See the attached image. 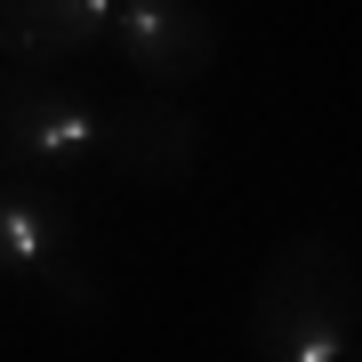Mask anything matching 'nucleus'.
<instances>
[{
	"label": "nucleus",
	"instance_id": "nucleus-5",
	"mask_svg": "<svg viewBox=\"0 0 362 362\" xmlns=\"http://www.w3.org/2000/svg\"><path fill=\"white\" fill-rule=\"evenodd\" d=\"M113 40L145 89H169V97L209 81V65H218V16L202 0H121Z\"/></svg>",
	"mask_w": 362,
	"mask_h": 362
},
{
	"label": "nucleus",
	"instance_id": "nucleus-3",
	"mask_svg": "<svg viewBox=\"0 0 362 362\" xmlns=\"http://www.w3.org/2000/svg\"><path fill=\"white\" fill-rule=\"evenodd\" d=\"M81 161H97V105L49 73L0 65V177H65Z\"/></svg>",
	"mask_w": 362,
	"mask_h": 362
},
{
	"label": "nucleus",
	"instance_id": "nucleus-8",
	"mask_svg": "<svg viewBox=\"0 0 362 362\" xmlns=\"http://www.w3.org/2000/svg\"><path fill=\"white\" fill-rule=\"evenodd\" d=\"M346 362H362V354H346Z\"/></svg>",
	"mask_w": 362,
	"mask_h": 362
},
{
	"label": "nucleus",
	"instance_id": "nucleus-6",
	"mask_svg": "<svg viewBox=\"0 0 362 362\" xmlns=\"http://www.w3.org/2000/svg\"><path fill=\"white\" fill-rule=\"evenodd\" d=\"M121 0H0V65L57 73L73 57H89L97 40H113Z\"/></svg>",
	"mask_w": 362,
	"mask_h": 362
},
{
	"label": "nucleus",
	"instance_id": "nucleus-4",
	"mask_svg": "<svg viewBox=\"0 0 362 362\" xmlns=\"http://www.w3.org/2000/svg\"><path fill=\"white\" fill-rule=\"evenodd\" d=\"M202 145H209L202 113L177 105L169 89H137V97H121V105L97 113V161L113 177L145 185V194H177L202 169Z\"/></svg>",
	"mask_w": 362,
	"mask_h": 362
},
{
	"label": "nucleus",
	"instance_id": "nucleus-2",
	"mask_svg": "<svg viewBox=\"0 0 362 362\" xmlns=\"http://www.w3.org/2000/svg\"><path fill=\"white\" fill-rule=\"evenodd\" d=\"M0 282H33L65 314L105 306L89 282V258H81V226L49 194V177H0Z\"/></svg>",
	"mask_w": 362,
	"mask_h": 362
},
{
	"label": "nucleus",
	"instance_id": "nucleus-1",
	"mask_svg": "<svg viewBox=\"0 0 362 362\" xmlns=\"http://www.w3.org/2000/svg\"><path fill=\"white\" fill-rule=\"evenodd\" d=\"M354 258L338 233H290L250 290V354L258 362H346L354 354Z\"/></svg>",
	"mask_w": 362,
	"mask_h": 362
},
{
	"label": "nucleus",
	"instance_id": "nucleus-7",
	"mask_svg": "<svg viewBox=\"0 0 362 362\" xmlns=\"http://www.w3.org/2000/svg\"><path fill=\"white\" fill-rule=\"evenodd\" d=\"M354 322H362V282H354Z\"/></svg>",
	"mask_w": 362,
	"mask_h": 362
}]
</instances>
